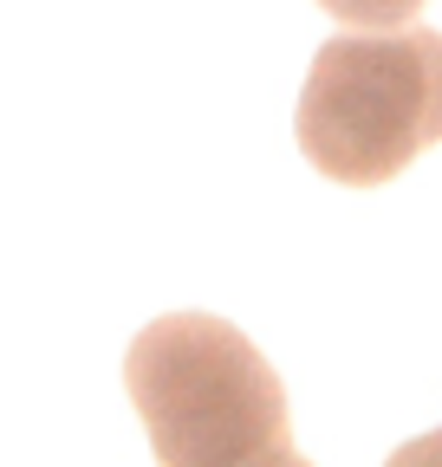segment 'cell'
<instances>
[{
  "label": "cell",
  "mask_w": 442,
  "mask_h": 467,
  "mask_svg": "<svg viewBox=\"0 0 442 467\" xmlns=\"http://www.w3.org/2000/svg\"><path fill=\"white\" fill-rule=\"evenodd\" d=\"M124 389L156 467H254L293 448L287 389L260 350L208 312H170L131 337Z\"/></svg>",
  "instance_id": "cell-1"
},
{
  "label": "cell",
  "mask_w": 442,
  "mask_h": 467,
  "mask_svg": "<svg viewBox=\"0 0 442 467\" xmlns=\"http://www.w3.org/2000/svg\"><path fill=\"white\" fill-rule=\"evenodd\" d=\"M300 150L345 189L404 175L442 137V33H339L325 39L300 91Z\"/></svg>",
  "instance_id": "cell-2"
},
{
  "label": "cell",
  "mask_w": 442,
  "mask_h": 467,
  "mask_svg": "<svg viewBox=\"0 0 442 467\" xmlns=\"http://www.w3.org/2000/svg\"><path fill=\"white\" fill-rule=\"evenodd\" d=\"M319 7H325L332 20L358 26V33H397V26H410V20H416L423 0H319Z\"/></svg>",
  "instance_id": "cell-3"
},
{
  "label": "cell",
  "mask_w": 442,
  "mask_h": 467,
  "mask_svg": "<svg viewBox=\"0 0 442 467\" xmlns=\"http://www.w3.org/2000/svg\"><path fill=\"white\" fill-rule=\"evenodd\" d=\"M254 467H312V461L293 454V448H280V454H267V461H254Z\"/></svg>",
  "instance_id": "cell-4"
}]
</instances>
